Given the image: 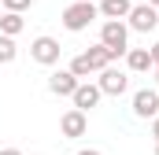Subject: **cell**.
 <instances>
[{
    "mask_svg": "<svg viewBox=\"0 0 159 155\" xmlns=\"http://www.w3.org/2000/svg\"><path fill=\"white\" fill-rule=\"evenodd\" d=\"M152 137H156V140H159V115L152 118Z\"/></svg>",
    "mask_w": 159,
    "mask_h": 155,
    "instance_id": "17",
    "label": "cell"
},
{
    "mask_svg": "<svg viewBox=\"0 0 159 155\" xmlns=\"http://www.w3.org/2000/svg\"><path fill=\"white\" fill-rule=\"evenodd\" d=\"M100 44H107V48L115 52V59L126 55V48H129V26H126L122 19H107V22L100 26Z\"/></svg>",
    "mask_w": 159,
    "mask_h": 155,
    "instance_id": "2",
    "label": "cell"
},
{
    "mask_svg": "<svg viewBox=\"0 0 159 155\" xmlns=\"http://www.w3.org/2000/svg\"><path fill=\"white\" fill-rule=\"evenodd\" d=\"M0 155H22V152H19V148H4Z\"/></svg>",
    "mask_w": 159,
    "mask_h": 155,
    "instance_id": "18",
    "label": "cell"
},
{
    "mask_svg": "<svg viewBox=\"0 0 159 155\" xmlns=\"http://www.w3.org/2000/svg\"><path fill=\"white\" fill-rule=\"evenodd\" d=\"M0 7H4V11H30L34 0H0Z\"/></svg>",
    "mask_w": 159,
    "mask_h": 155,
    "instance_id": "15",
    "label": "cell"
},
{
    "mask_svg": "<svg viewBox=\"0 0 159 155\" xmlns=\"http://www.w3.org/2000/svg\"><path fill=\"white\" fill-rule=\"evenodd\" d=\"M78 155H100V152H96V148H81Z\"/></svg>",
    "mask_w": 159,
    "mask_h": 155,
    "instance_id": "19",
    "label": "cell"
},
{
    "mask_svg": "<svg viewBox=\"0 0 159 155\" xmlns=\"http://www.w3.org/2000/svg\"><path fill=\"white\" fill-rule=\"evenodd\" d=\"M96 15H100V11H96L93 0H78V4L63 7V26H67L70 33H81V30H89V22H93Z\"/></svg>",
    "mask_w": 159,
    "mask_h": 155,
    "instance_id": "3",
    "label": "cell"
},
{
    "mask_svg": "<svg viewBox=\"0 0 159 155\" xmlns=\"http://www.w3.org/2000/svg\"><path fill=\"white\" fill-rule=\"evenodd\" d=\"M100 96H104V92H100V85H89V81H78V89L70 92L74 107H81L85 115H89V111H93V107L100 104Z\"/></svg>",
    "mask_w": 159,
    "mask_h": 155,
    "instance_id": "9",
    "label": "cell"
},
{
    "mask_svg": "<svg viewBox=\"0 0 159 155\" xmlns=\"http://www.w3.org/2000/svg\"><path fill=\"white\" fill-rule=\"evenodd\" d=\"M15 55H19V48H15V37L0 33V63H15Z\"/></svg>",
    "mask_w": 159,
    "mask_h": 155,
    "instance_id": "14",
    "label": "cell"
},
{
    "mask_svg": "<svg viewBox=\"0 0 159 155\" xmlns=\"http://www.w3.org/2000/svg\"><path fill=\"white\" fill-rule=\"evenodd\" d=\"M129 7H133V0H100V4H96V11H100L104 19H126Z\"/></svg>",
    "mask_w": 159,
    "mask_h": 155,
    "instance_id": "12",
    "label": "cell"
},
{
    "mask_svg": "<svg viewBox=\"0 0 159 155\" xmlns=\"http://www.w3.org/2000/svg\"><path fill=\"white\" fill-rule=\"evenodd\" d=\"M111 59H115V52L107 44H96V48H89V52H81V55L70 59V70L78 78H89V74H100L104 67H111Z\"/></svg>",
    "mask_w": 159,
    "mask_h": 155,
    "instance_id": "1",
    "label": "cell"
},
{
    "mask_svg": "<svg viewBox=\"0 0 159 155\" xmlns=\"http://www.w3.org/2000/svg\"><path fill=\"white\" fill-rule=\"evenodd\" d=\"M126 67H129L133 74H144V70H152V67H156V55H152V48H126Z\"/></svg>",
    "mask_w": 159,
    "mask_h": 155,
    "instance_id": "11",
    "label": "cell"
},
{
    "mask_svg": "<svg viewBox=\"0 0 159 155\" xmlns=\"http://www.w3.org/2000/svg\"><path fill=\"white\" fill-rule=\"evenodd\" d=\"M85 129H89V118H85V111H81V107H70L67 115L59 118V133H63L67 140H78V137H85Z\"/></svg>",
    "mask_w": 159,
    "mask_h": 155,
    "instance_id": "7",
    "label": "cell"
},
{
    "mask_svg": "<svg viewBox=\"0 0 159 155\" xmlns=\"http://www.w3.org/2000/svg\"><path fill=\"white\" fill-rule=\"evenodd\" d=\"M129 30H137V33H152L159 26V7L156 4H133L129 7Z\"/></svg>",
    "mask_w": 159,
    "mask_h": 155,
    "instance_id": "4",
    "label": "cell"
},
{
    "mask_svg": "<svg viewBox=\"0 0 159 155\" xmlns=\"http://www.w3.org/2000/svg\"><path fill=\"white\" fill-rule=\"evenodd\" d=\"M152 55H156V81H159V41L152 44Z\"/></svg>",
    "mask_w": 159,
    "mask_h": 155,
    "instance_id": "16",
    "label": "cell"
},
{
    "mask_svg": "<svg viewBox=\"0 0 159 155\" xmlns=\"http://www.w3.org/2000/svg\"><path fill=\"white\" fill-rule=\"evenodd\" d=\"M30 55H34V63H41V67H56L59 55H63V48H59V41H56V37H34Z\"/></svg>",
    "mask_w": 159,
    "mask_h": 155,
    "instance_id": "5",
    "label": "cell"
},
{
    "mask_svg": "<svg viewBox=\"0 0 159 155\" xmlns=\"http://www.w3.org/2000/svg\"><path fill=\"white\" fill-rule=\"evenodd\" d=\"M133 115H137V118H156L159 115V92H156V89L133 92Z\"/></svg>",
    "mask_w": 159,
    "mask_h": 155,
    "instance_id": "8",
    "label": "cell"
},
{
    "mask_svg": "<svg viewBox=\"0 0 159 155\" xmlns=\"http://www.w3.org/2000/svg\"><path fill=\"white\" fill-rule=\"evenodd\" d=\"M93 4H100V0H93Z\"/></svg>",
    "mask_w": 159,
    "mask_h": 155,
    "instance_id": "22",
    "label": "cell"
},
{
    "mask_svg": "<svg viewBox=\"0 0 159 155\" xmlns=\"http://www.w3.org/2000/svg\"><path fill=\"white\" fill-rule=\"evenodd\" d=\"M148 4H156V7H159V0H148Z\"/></svg>",
    "mask_w": 159,
    "mask_h": 155,
    "instance_id": "20",
    "label": "cell"
},
{
    "mask_svg": "<svg viewBox=\"0 0 159 155\" xmlns=\"http://www.w3.org/2000/svg\"><path fill=\"white\" fill-rule=\"evenodd\" d=\"M96 85H100L104 96H122V92L129 89V74H126V70H115V67H104Z\"/></svg>",
    "mask_w": 159,
    "mask_h": 155,
    "instance_id": "6",
    "label": "cell"
},
{
    "mask_svg": "<svg viewBox=\"0 0 159 155\" xmlns=\"http://www.w3.org/2000/svg\"><path fill=\"white\" fill-rule=\"evenodd\" d=\"M26 30V19H22V11H4L0 15V33H7V37H19Z\"/></svg>",
    "mask_w": 159,
    "mask_h": 155,
    "instance_id": "13",
    "label": "cell"
},
{
    "mask_svg": "<svg viewBox=\"0 0 159 155\" xmlns=\"http://www.w3.org/2000/svg\"><path fill=\"white\" fill-rule=\"evenodd\" d=\"M156 155H159V140H156Z\"/></svg>",
    "mask_w": 159,
    "mask_h": 155,
    "instance_id": "21",
    "label": "cell"
},
{
    "mask_svg": "<svg viewBox=\"0 0 159 155\" xmlns=\"http://www.w3.org/2000/svg\"><path fill=\"white\" fill-rule=\"evenodd\" d=\"M78 81H81V78L74 74L70 67H67V70H56V74L48 78V89H52L56 96H70V92L78 89Z\"/></svg>",
    "mask_w": 159,
    "mask_h": 155,
    "instance_id": "10",
    "label": "cell"
}]
</instances>
